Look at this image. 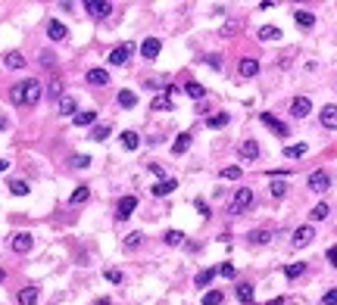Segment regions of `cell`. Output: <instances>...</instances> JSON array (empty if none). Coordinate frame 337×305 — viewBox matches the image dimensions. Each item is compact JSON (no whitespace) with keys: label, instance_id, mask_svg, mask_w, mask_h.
Wrapping results in <instances>:
<instances>
[{"label":"cell","instance_id":"681fc988","mask_svg":"<svg viewBox=\"0 0 337 305\" xmlns=\"http://www.w3.org/2000/svg\"><path fill=\"white\" fill-rule=\"evenodd\" d=\"M219 274H222V277H234V265H231V262H225L222 268H219Z\"/></svg>","mask_w":337,"mask_h":305},{"label":"cell","instance_id":"6da1fadb","mask_svg":"<svg viewBox=\"0 0 337 305\" xmlns=\"http://www.w3.org/2000/svg\"><path fill=\"white\" fill-rule=\"evenodd\" d=\"M9 100L16 103V106H34V103L41 100V81H22V84H16L13 90H9Z\"/></svg>","mask_w":337,"mask_h":305},{"label":"cell","instance_id":"83f0119b","mask_svg":"<svg viewBox=\"0 0 337 305\" xmlns=\"http://www.w3.org/2000/svg\"><path fill=\"white\" fill-rule=\"evenodd\" d=\"M237 299H240L243 305H253V284H240V287H237Z\"/></svg>","mask_w":337,"mask_h":305},{"label":"cell","instance_id":"4dcf8cb0","mask_svg":"<svg viewBox=\"0 0 337 305\" xmlns=\"http://www.w3.org/2000/svg\"><path fill=\"white\" fill-rule=\"evenodd\" d=\"M231 119H228V112H219V115H209L206 119V128H225Z\"/></svg>","mask_w":337,"mask_h":305},{"label":"cell","instance_id":"277c9868","mask_svg":"<svg viewBox=\"0 0 337 305\" xmlns=\"http://www.w3.org/2000/svg\"><path fill=\"white\" fill-rule=\"evenodd\" d=\"M131 53H134V44H119L115 50H110L107 63H112V66H125V63L131 60Z\"/></svg>","mask_w":337,"mask_h":305},{"label":"cell","instance_id":"ffe728a7","mask_svg":"<svg viewBox=\"0 0 337 305\" xmlns=\"http://www.w3.org/2000/svg\"><path fill=\"white\" fill-rule=\"evenodd\" d=\"M294 19H297V25H300V28H312V25H316V16H312L309 9H297Z\"/></svg>","mask_w":337,"mask_h":305},{"label":"cell","instance_id":"ee69618b","mask_svg":"<svg viewBox=\"0 0 337 305\" xmlns=\"http://www.w3.org/2000/svg\"><path fill=\"white\" fill-rule=\"evenodd\" d=\"M222 178H225V181H237V178H240V165H228V168H222Z\"/></svg>","mask_w":337,"mask_h":305},{"label":"cell","instance_id":"f907efd6","mask_svg":"<svg viewBox=\"0 0 337 305\" xmlns=\"http://www.w3.org/2000/svg\"><path fill=\"white\" fill-rule=\"evenodd\" d=\"M325 259H328V265H334V268H337V246H331V249L325 252Z\"/></svg>","mask_w":337,"mask_h":305},{"label":"cell","instance_id":"c3c4849f","mask_svg":"<svg viewBox=\"0 0 337 305\" xmlns=\"http://www.w3.org/2000/svg\"><path fill=\"white\" fill-rule=\"evenodd\" d=\"M206 66H209V69H216V72H219V69H222V56H206Z\"/></svg>","mask_w":337,"mask_h":305},{"label":"cell","instance_id":"52a82bcc","mask_svg":"<svg viewBox=\"0 0 337 305\" xmlns=\"http://www.w3.org/2000/svg\"><path fill=\"white\" fill-rule=\"evenodd\" d=\"M312 237H316V230H312L309 225H303V228L294 230V240H290V246H294V249H303V246L312 243Z\"/></svg>","mask_w":337,"mask_h":305},{"label":"cell","instance_id":"d4e9b609","mask_svg":"<svg viewBox=\"0 0 337 305\" xmlns=\"http://www.w3.org/2000/svg\"><path fill=\"white\" fill-rule=\"evenodd\" d=\"M284 156L287 159H303L306 156V144H287L284 147Z\"/></svg>","mask_w":337,"mask_h":305},{"label":"cell","instance_id":"ab89813d","mask_svg":"<svg viewBox=\"0 0 337 305\" xmlns=\"http://www.w3.org/2000/svg\"><path fill=\"white\" fill-rule=\"evenodd\" d=\"M47 93H50V100H60V97H63V81H60V78H53V81H50V87H47Z\"/></svg>","mask_w":337,"mask_h":305},{"label":"cell","instance_id":"f546056e","mask_svg":"<svg viewBox=\"0 0 337 305\" xmlns=\"http://www.w3.org/2000/svg\"><path fill=\"white\" fill-rule=\"evenodd\" d=\"M222 290H206L203 293V305H222Z\"/></svg>","mask_w":337,"mask_h":305},{"label":"cell","instance_id":"7402d4cb","mask_svg":"<svg viewBox=\"0 0 337 305\" xmlns=\"http://www.w3.org/2000/svg\"><path fill=\"white\" fill-rule=\"evenodd\" d=\"M184 93H188L191 100H203V97H206V87L197 84V81H188V84H184Z\"/></svg>","mask_w":337,"mask_h":305},{"label":"cell","instance_id":"7dc6e473","mask_svg":"<svg viewBox=\"0 0 337 305\" xmlns=\"http://www.w3.org/2000/svg\"><path fill=\"white\" fill-rule=\"evenodd\" d=\"M91 165V156H72V168H88Z\"/></svg>","mask_w":337,"mask_h":305},{"label":"cell","instance_id":"e0dca14e","mask_svg":"<svg viewBox=\"0 0 337 305\" xmlns=\"http://www.w3.org/2000/svg\"><path fill=\"white\" fill-rule=\"evenodd\" d=\"M175 187H178L175 178H162L159 184H153V196H169L172 190H175Z\"/></svg>","mask_w":337,"mask_h":305},{"label":"cell","instance_id":"4fadbf2b","mask_svg":"<svg viewBox=\"0 0 337 305\" xmlns=\"http://www.w3.org/2000/svg\"><path fill=\"white\" fill-rule=\"evenodd\" d=\"M237 75H240V78H256V75H259V60H253V56H247V60H240V66H237Z\"/></svg>","mask_w":337,"mask_h":305},{"label":"cell","instance_id":"7a4b0ae2","mask_svg":"<svg viewBox=\"0 0 337 305\" xmlns=\"http://www.w3.org/2000/svg\"><path fill=\"white\" fill-rule=\"evenodd\" d=\"M250 206H253V190H250V187H240V190L234 193V199H231V215L247 212Z\"/></svg>","mask_w":337,"mask_h":305},{"label":"cell","instance_id":"8992f818","mask_svg":"<svg viewBox=\"0 0 337 305\" xmlns=\"http://www.w3.org/2000/svg\"><path fill=\"white\" fill-rule=\"evenodd\" d=\"M85 13L94 16V19H103L112 13V3H103V0H85Z\"/></svg>","mask_w":337,"mask_h":305},{"label":"cell","instance_id":"f6af8a7d","mask_svg":"<svg viewBox=\"0 0 337 305\" xmlns=\"http://www.w3.org/2000/svg\"><path fill=\"white\" fill-rule=\"evenodd\" d=\"M322 305H337V287H331V290L322 296Z\"/></svg>","mask_w":337,"mask_h":305},{"label":"cell","instance_id":"484cf974","mask_svg":"<svg viewBox=\"0 0 337 305\" xmlns=\"http://www.w3.org/2000/svg\"><path fill=\"white\" fill-rule=\"evenodd\" d=\"M281 38V28H275V25H262L259 28V41L265 44V41H278Z\"/></svg>","mask_w":337,"mask_h":305},{"label":"cell","instance_id":"5b68a950","mask_svg":"<svg viewBox=\"0 0 337 305\" xmlns=\"http://www.w3.org/2000/svg\"><path fill=\"white\" fill-rule=\"evenodd\" d=\"M134 209H137V196H122L119 206H115V218H119V221H128V218L134 215Z\"/></svg>","mask_w":337,"mask_h":305},{"label":"cell","instance_id":"5bb4252c","mask_svg":"<svg viewBox=\"0 0 337 305\" xmlns=\"http://www.w3.org/2000/svg\"><path fill=\"white\" fill-rule=\"evenodd\" d=\"M31 246H34V237H31V233H16V237H13V252H19V255L31 252Z\"/></svg>","mask_w":337,"mask_h":305},{"label":"cell","instance_id":"603a6c76","mask_svg":"<svg viewBox=\"0 0 337 305\" xmlns=\"http://www.w3.org/2000/svg\"><path fill=\"white\" fill-rule=\"evenodd\" d=\"M188 147H191V131H181V134H178V140L172 144V152H175V156H181V152L188 150Z\"/></svg>","mask_w":337,"mask_h":305},{"label":"cell","instance_id":"b9f144b4","mask_svg":"<svg viewBox=\"0 0 337 305\" xmlns=\"http://www.w3.org/2000/svg\"><path fill=\"white\" fill-rule=\"evenodd\" d=\"M141 240H144V233H141V230L128 233V237H125V249H134V246H141Z\"/></svg>","mask_w":337,"mask_h":305},{"label":"cell","instance_id":"44dd1931","mask_svg":"<svg viewBox=\"0 0 337 305\" xmlns=\"http://www.w3.org/2000/svg\"><path fill=\"white\" fill-rule=\"evenodd\" d=\"M119 106L122 109H134L137 106V93L134 90H119Z\"/></svg>","mask_w":337,"mask_h":305},{"label":"cell","instance_id":"db71d44e","mask_svg":"<svg viewBox=\"0 0 337 305\" xmlns=\"http://www.w3.org/2000/svg\"><path fill=\"white\" fill-rule=\"evenodd\" d=\"M3 128H6V119H3V115H0V131H3Z\"/></svg>","mask_w":337,"mask_h":305},{"label":"cell","instance_id":"7bdbcfd3","mask_svg":"<svg viewBox=\"0 0 337 305\" xmlns=\"http://www.w3.org/2000/svg\"><path fill=\"white\" fill-rule=\"evenodd\" d=\"M284 193H287V184H284L281 178H278V181H272V196H275V199H281Z\"/></svg>","mask_w":337,"mask_h":305},{"label":"cell","instance_id":"f1b7e54d","mask_svg":"<svg viewBox=\"0 0 337 305\" xmlns=\"http://www.w3.org/2000/svg\"><path fill=\"white\" fill-rule=\"evenodd\" d=\"M88 196H91V187H78V190L69 196V203H72V206H81V203H88Z\"/></svg>","mask_w":337,"mask_h":305},{"label":"cell","instance_id":"1f68e13d","mask_svg":"<svg viewBox=\"0 0 337 305\" xmlns=\"http://www.w3.org/2000/svg\"><path fill=\"white\" fill-rule=\"evenodd\" d=\"M9 69H22V66H25V56H22L19 50H13V53H6V60H3Z\"/></svg>","mask_w":337,"mask_h":305},{"label":"cell","instance_id":"8d00e7d4","mask_svg":"<svg viewBox=\"0 0 337 305\" xmlns=\"http://www.w3.org/2000/svg\"><path fill=\"white\" fill-rule=\"evenodd\" d=\"M110 137V125H94L91 128V140H107Z\"/></svg>","mask_w":337,"mask_h":305},{"label":"cell","instance_id":"4316f807","mask_svg":"<svg viewBox=\"0 0 337 305\" xmlns=\"http://www.w3.org/2000/svg\"><path fill=\"white\" fill-rule=\"evenodd\" d=\"M122 147H125V150H137V147H141V137H137V131H122Z\"/></svg>","mask_w":337,"mask_h":305},{"label":"cell","instance_id":"9c48e42d","mask_svg":"<svg viewBox=\"0 0 337 305\" xmlns=\"http://www.w3.org/2000/svg\"><path fill=\"white\" fill-rule=\"evenodd\" d=\"M259 122L269 128V131H275L278 137H287V125H284V122H278L272 112H262V115H259Z\"/></svg>","mask_w":337,"mask_h":305},{"label":"cell","instance_id":"816d5d0a","mask_svg":"<svg viewBox=\"0 0 337 305\" xmlns=\"http://www.w3.org/2000/svg\"><path fill=\"white\" fill-rule=\"evenodd\" d=\"M194 206H197V212H200V215H209V206H206V199H194Z\"/></svg>","mask_w":337,"mask_h":305},{"label":"cell","instance_id":"f5cc1de1","mask_svg":"<svg viewBox=\"0 0 337 305\" xmlns=\"http://www.w3.org/2000/svg\"><path fill=\"white\" fill-rule=\"evenodd\" d=\"M6 168H9V162H6V159H0V174H3Z\"/></svg>","mask_w":337,"mask_h":305},{"label":"cell","instance_id":"60d3db41","mask_svg":"<svg viewBox=\"0 0 337 305\" xmlns=\"http://www.w3.org/2000/svg\"><path fill=\"white\" fill-rule=\"evenodd\" d=\"M9 190H13V196H28L31 187H28L25 181H13V184H9Z\"/></svg>","mask_w":337,"mask_h":305},{"label":"cell","instance_id":"d590c367","mask_svg":"<svg viewBox=\"0 0 337 305\" xmlns=\"http://www.w3.org/2000/svg\"><path fill=\"white\" fill-rule=\"evenodd\" d=\"M60 115H75V100L72 97H60Z\"/></svg>","mask_w":337,"mask_h":305},{"label":"cell","instance_id":"74e56055","mask_svg":"<svg viewBox=\"0 0 337 305\" xmlns=\"http://www.w3.org/2000/svg\"><path fill=\"white\" fill-rule=\"evenodd\" d=\"M328 212H331V209H328V203H319L316 209H312V221H325V218H328Z\"/></svg>","mask_w":337,"mask_h":305},{"label":"cell","instance_id":"ba28073f","mask_svg":"<svg viewBox=\"0 0 337 305\" xmlns=\"http://www.w3.org/2000/svg\"><path fill=\"white\" fill-rule=\"evenodd\" d=\"M319 122H322V128H328V131H334V128H337V106H334V103H328V106H322V112H319Z\"/></svg>","mask_w":337,"mask_h":305},{"label":"cell","instance_id":"bcb514c9","mask_svg":"<svg viewBox=\"0 0 337 305\" xmlns=\"http://www.w3.org/2000/svg\"><path fill=\"white\" fill-rule=\"evenodd\" d=\"M107 280L110 284H122V271L119 268H107Z\"/></svg>","mask_w":337,"mask_h":305},{"label":"cell","instance_id":"ac0fdd59","mask_svg":"<svg viewBox=\"0 0 337 305\" xmlns=\"http://www.w3.org/2000/svg\"><path fill=\"white\" fill-rule=\"evenodd\" d=\"M41 299V290L38 287H25V290H19V305H34Z\"/></svg>","mask_w":337,"mask_h":305},{"label":"cell","instance_id":"30bf717a","mask_svg":"<svg viewBox=\"0 0 337 305\" xmlns=\"http://www.w3.org/2000/svg\"><path fill=\"white\" fill-rule=\"evenodd\" d=\"M85 81H88V84H94V87H107L110 84V72H107V69H88Z\"/></svg>","mask_w":337,"mask_h":305},{"label":"cell","instance_id":"d6a6232c","mask_svg":"<svg viewBox=\"0 0 337 305\" xmlns=\"http://www.w3.org/2000/svg\"><path fill=\"white\" fill-rule=\"evenodd\" d=\"M269 240H272V233H269V230H262V228L250 233V243H253V246H262V243H269Z\"/></svg>","mask_w":337,"mask_h":305},{"label":"cell","instance_id":"d6986e66","mask_svg":"<svg viewBox=\"0 0 337 305\" xmlns=\"http://www.w3.org/2000/svg\"><path fill=\"white\" fill-rule=\"evenodd\" d=\"M72 122H75L78 128H88V125H94V122H97V112H94V109H85V112H75V115H72Z\"/></svg>","mask_w":337,"mask_h":305},{"label":"cell","instance_id":"e575fe53","mask_svg":"<svg viewBox=\"0 0 337 305\" xmlns=\"http://www.w3.org/2000/svg\"><path fill=\"white\" fill-rule=\"evenodd\" d=\"M213 277H216V268H203V271L197 274V280H194V284H197V287H206Z\"/></svg>","mask_w":337,"mask_h":305},{"label":"cell","instance_id":"2e32d148","mask_svg":"<svg viewBox=\"0 0 337 305\" xmlns=\"http://www.w3.org/2000/svg\"><path fill=\"white\" fill-rule=\"evenodd\" d=\"M259 156V144H256V140H243V144H240V159H247V162H253V159H256Z\"/></svg>","mask_w":337,"mask_h":305},{"label":"cell","instance_id":"9a60e30c","mask_svg":"<svg viewBox=\"0 0 337 305\" xmlns=\"http://www.w3.org/2000/svg\"><path fill=\"white\" fill-rule=\"evenodd\" d=\"M47 38H50V41H66V38H69V28L63 25V22L50 19V22H47Z\"/></svg>","mask_w":337,"mask_h":305},{"label":"cell","instance_id":"3957f363","mask_svg":"<svg viewBox=\"0 0 337 305\" xmlns=\"http://www.w3.org/2000/svg\"><path fill=\"white\" fill-rule=\"evenodd\" d=\"M309 190H316V193H325V190H328V187H331V174L328 171H325V168H316V171H312L309 174Z\"/></svg>","mask_w":337,"mask_h":305},{"label":"cell","instance_id":"8fae6325","mask_svg":"<svg viewBox=\"0 0 337 305\" xmlns=\"http://www.w3.org/2000/svg\"><path fill=\"white\" fill-rule=\"evenodd\" d=\"M159 50H162L159 38H144V44H141V56H144V60H156Z\"/></svg>","mask_w":337,"mask_h":305},{"label":"cell","instance_id":"836d02e7","mask_svg":"<svg viewBox=\"0 0 337 305\" xmlns=\"http://www.w3.org/2000/svg\"><path fill=\"white\" fill-rule=\"evenodd\" d=\"M303 271H306V265H303V262H294V265H287V268H284V277H287V280H294V277H300Z\"/></svg>","mask_w":337,"mask_h":305},{"label":"cell","instance_id":"7c38bea8","mask_svg":"<svg viewBox=\"0 0 337 305\" xmlns=\"http://www.w3.org/2000/svg\"><path fill=\"white\" fill-rule=\"evenodd\" d=\"M309 112H312V103H309V97H297L294 103H290V115H294V119H306Z\"/></svg>","mask_w":337,"mask_h":305},{"label":"cell","instance_id":"cb8c5ba5","mask_svg":"<svg viewBox=\"0 0 337 305\" xmlns=\"http://www.w3.org/2000/svg\"><path fill=\"white\" fill-rule=\"evenodd\" d=\"M150 109H153V112H162V109H172V97H169V90H166V93H159V97H156L153 103H150Z\"/></svg>","mask_w":337,"mask_h":305},{"label":"cell","instance_id":"f35d334b","mask_svg":"<svg viewBox=\"0 0 337 305\" xmlns=\"http://www.w3.org/2000/svg\"><path fill=\"white\" fill-rule=\"evenodd\" d=\"M162 240H166L169 246H181L184 243V233L181 230H166V237H162Z\"/></svg>","mask_w":337,"mask_h":305}]
</instances>
